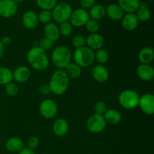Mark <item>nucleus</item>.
I'll return each mask as SVG.
<instances>
[{
    "mask_svg": "<svg viewBox=\"0 0 154 154\" xmlns=\"http://www.w3.org/2000/svg\"><path fill=\"white\" fill-rule=\"evenodd\" d=\"M27 61L34 69L43 71L49 66V59L46 51L39 46H34L27 54Z\"/></svg>",
    "mask_w": 154,
    "mask_h": 154,
    "instance_id": "nucleus-1",
    "label": "nucleus"
},
{
    "mask_svg": "<svg viewBox=\"0 0 154 154\" xmlns=\"http://www.w3.org/2000/svg\"><path fill=\"white\" fill-rule=\"evenodd\" d=\"M69 78L63 69H57L51 75L49 87L51 93L57 96L64 94L69 87Z\"/></svg>",
    "mask_w": 154,
    "mask_h": 154,
    "instance_id": "nucleus-2",
    "label": "nucleus"
},
{
    "mask_svg": "<svg viewBox=\"0 0 154 154\" xmlns=\"http://www.w3.org/2000/svg\"><path fill=\"white\" fill-rule=\"evenodd\" d=\"M70 50L64 45H60L54 50L52 54L53 64L58 69H64L71 63Z\"/></svg>",
    "mask_w": 154,
    "mask_h": 154,
    "instance_id": "nucleus-3",
    "label": "nucleus"
},
{
    "mask_svg": "<svg viewBox=\"0 0 154 154\" xmlns=\"http://www.w3.org/2000/svg\"><path fill=\"white\" fill-rule=\"evenodd\" d=\"M75 63L80 67L85 68L91 66L95 60L94 51L88 47H82L81 48L75 49L73 54Z\"/></svg>",
    "mask_w": 154,
    "mask_h": 154,
    "instance_id": "nucleus-4",
    "label": "nucleus"
},
{
    "mask_svg": "<svg viewBox=\"0 0 154 154\" xmlns=\"http://www.w3.org/2000/svg\"><path fill=\"white\" fill-rule=\"evenodd\" d=\"M72 11V7L69 3L63 2L57 4L52 11V17L54 20L59 23L67 22L71 17Z\"/></svg>",
    "mask_w": 154,
    "mask_h": 154,
    "instance_id": "nucleus-5",
    "label": "nucleus"
},
{
    "mask_svg": "<svg viewBox=\"0 0 154 154\" xmlns=\"http://www.w3.org/2000/svg\"><path fill=\"white\" fill-rule=\"evenodd\" d=\"M140 96L132 90H126L122 92L118 97L120 106L126 109H134L138 106Z\"/></svg>",
    "mask_w": 154,
    "mask_h": 154,
    "instance_id": "nucleus-6",
    "label": "nucleus"
},
{
    "mask_svg": "<svg viewBox=\"0 0 154 154\" xmlns=\"http://www.w3.org/2000/svg\"><path fill=\"white\" fill-rule=\"evenodd\" d=\"M105 126H106V121L103 115L94 114L90 116L87 121V129L92 133H100L105 129Z\"/></svg>",
    "mask_w": 154,
    "mask_h": 154,
    "instance_id": "nucleus-7",
    "label": "nucleus"
},
{
    "mask_svg": "<svg viewBox=\"0 0 154 154\" xmlns=\"http://www.w3.org/2000/svg\"><path fill=\"white\" fill-rule=\"evenodd\" d=\"M40 114L44 118L52 119L57 115L58 112V107L54 100L46 99L42 101L39 106Z\"/></svg>",
    "mask_w": 154,
    "mask_h": 154,
    "instance_id": "nucleus-8",
    "label": "nucleus"
},
{
    "mask_svg": "<svg viewBox=\"0 0 154 154\" xmlns=\"http://www.w3.org/2000/svg\"><path fill=\"white\" fill-rule=\"evenodd\" d=\"M90 19L89 13L84 8H78L73 11L70 17V23L76 27L85 26L86 23Z\"/></svg>",
    "mask_w": 154,
    "mask_h": 154,
    "instance_id": "nucleus-9",
    "label": "nucleus"
},
{
    "mask_svg": "<svg viewBox=\"0 0 154 154\" xmlns=\"http://www.w3.org/2000/svg\"><path fill=\"white\" fill-rule=\"evenodd\" d=\"M17 12V5L13 0H0V17L10 18Z\"/></svg>",
    "mask_w": 154,
    "mask_h": 154,
    "instance_id": "nucleus-10",
    "label": "nucleus"
},
{
    "mask_svg": "<svg viewBox=\"0 0 154 154\" xmlns=\"http://www.w3.org/2000/svg\"><path fill=\"white\" fill-rule=\"evenodd\" d=\"M138 106L141 111L147 115H153L154 113V96L152 93H146L140 97Z\"/></svg>",
    "mask_w": 154,
    "mask_h": 154,
    "instance_id": "nucleus-11",
    "label": "nucleus"
},
{
    "mask_svg": "<svg viewBox=\"0 0 154 154\" xmlns=\"http://www.w3.org/2000/svg\"><path fill=\"white\" fill-rule=\"evenodd\" d=\"M86 44L87 45V47L93 51L94 50L98 51L102 49L105 45V39L102 35L98 33H92L86 39Z\"/></svg>",
    "mask_w": 154,
    "mask_h": 154,
    "instance_id": "nucleus-12",
    "label": "nucleus"
},
{
    "mask_svg": "<svg viewBox=\"0 0 154 154\" xmlns=\"http://www.w3.org/2000/svg\"><path fill=\"white\" fill-rule=\"evenodd\" d=\"M105 14L114 21L121 20L124 16V12L120 8V6L115 3L109 4L105 8Z\"/></svg>",
    "mask_w": 154,
    "mask_h": 154,
    "instance_id": "nucleus-13",
    "label": "nucleus"
},
{
    "mask_svg": "<svg viewBox=\"0 0 154 154\" xmlns=\"http://www.w3.org/2000/svg\"><path fill=\"white\" fill-rule=\"evenodd\" d=\"M136 72L138 78L144 81H150L154 78V69L150 64H140Z\"/></svg>",
    "mask_w": 154,
    "mask_h": 154,
    "instance_id": "nucleus-14",
    "label": "nucleus"
},
{
    "mask_svg": "<svg viewBox=\"0 0 154 154\" xmlns=\"http://www.w3.org/2000/svg\"><path fill=\"white\" fill-rule=\"evenodd\" d=\"M122 26L126 31H133L138 27V21L135 13H126L122 18Z\"/></svg>",
    "mask_w": 154,
    "mask_h": 154,
    "instance_id": "nucleus-15",
    "label": "nucleus"
},
{
    "mask_svg": "<svg viewBox=\"0 0 154 154\" xmlns=\"http://www.w3.org/2000/svg\"><path fill=\"white\" fill-rule=\"evenodd\" d=\"M22 23L27 29H33L38 23V15L32 11H28L22 17Z\"/></svg>",
    "mask_w": 154,
    "mask_h": 154,
    "instance_id": "nucleus-16",
    "label": "nucleus"
},
{
    "mask_svg": "<svg viewBox=\"0 0 154 154\" xmlns=\"http://www.w3.org/2000/svg\"><path fill=\"white\" fill-rule=\"evenodd\" d=\"M52 129L55 135L58 137L64 136L69 131V124L65 119L59 118L54 121Z\"/></svg>",
    "mask_w": 154,
    "mask_h": 154,
    "instance_id": "nucleus-17",
    "label": "nucleus"
},
{
    "mask_svg": "<svg viewBox=\"0 0 154 154\" xmlns=\"http://www.w3.org/2000/svg\"><path fill=\"white\" fill-rule=\"evenodd\" d=\"M92 75H93V78L99 83L105 82L108 81L109 78L108 70L106 67L102 65H98L95 66L92 72Z\"/></svg>",
    "mask_w": 154,
    "mask_h": 154,
    "instance_id": "nucleus-18",
    "label": "nucleus"
},
{
    "mask_svg": "<svg viewBox=\"0 0 154 154\" xmlns=\"http://www.w3.org/2000/svg\"><path fill=\"white\" fill-rule=\"evenodd\" d=\"M44 32L47 38L50 39L53 42L58 40L60 37L59 26L54 23H49L46 24L44 28Z\"/></svg>",
    "mask_w": 154,
    "mask_h": 154,
    "instance_id": "nucleus-19",
    "label": "nucleus"
},
{
    "mask_svg": "<svg viewBox=\"0 0 154 154\" xmlns=\"http://www.w3.org/2000/svg\"><path fill=\"white\" fill-rule=\"evenodd\" d=\"M13 73V80L17 83H24L28 81L30 77V70L26 66H19Z\"/></svg>",
    "mask_w": 154,
    "mask_h": 154,
    "instance_id": "nucleus-20",
    "label": "nucleus"
},
{
    "mask_svg": "<svg viewBox=\"0 0 154 154\" xmlns=\"http://www.w3.org/2000/svg\"><path fill=\"white\" fill-rule=\"evenodd\" d=\"M117 5L123 12L135 13L139 8L140 0H118Z\"/></svg>",
    "mask_w": 154,
    "mask_h": 154,
    "instance_id": "nucleus-21",
    "label": "nucleus"
},
{
    "mask_svg": "<svg viewBox=\"0 0 154 154\" xmlns=\"http://www.w3.org/2000/svg\"><path fill=\"white\" fill-rule=\"evenodd\" d=\"M5 148L11 153H19L23 148V141L17 137H12L5 142Z\"/></svg>",
    "mask_w": 154,
    "mask_h": 154,
    "instance_id": "nucleus-22",
    "label": "nucleus"
},
{
    "mask_svg": "<svg viewBox=\"0 0 154 154\" xmlns=\"http://www.w3.org/2000/svg\"><path fill=\"white\" fill-rule=\"evenodd\" d=\"M154 59V51L150 47H145L140 51L138 60L141 64H150Z\"/></svg>",
    "mask_w": 154,
    "mask_h": 154,
    "instance_id": "nucleus-23",
    "label": "nucleus"
},
{
    "mask_svg": "<svg viewBox=\"0 0 154 154\" xmlns=\"http://www.w3.org/2000/svg\"><path fill=\"white\" fill-rule=\"evenodd\" d=\"M90 9V10L88 13L90 18L91 19L98 21L99 20H102L105 16V7L102 5H94Z\"/></svg>",
    "mask_w": 154,
    "mask_h": 154,
    "instance_id": "nucleus-24",
    "label": "nucleus"
},
{
    "mask_svg": "<svg viewBox=\"0 0 154 154\" xmlns=\"http://www.w3.org/2000/svg\"><path fill=\"white\" fill-rule=\"evenodd\" d=\"M106 123H111V124L115 125L120 123L122 120L121 114L118 111L114 109L107 110L106 112L103 115Z\"/></svg>",
    "mask_w": 154,
    "mask_h": 154,
    "instance_id": "nucleus-25",
    "label": "nucleus"
},
{
    "mask_svg": "<svg viewBox=\"0 0 154 154\" xmlns=\"http://www.w3.org/2000/svg\"><path fill=\"white\" fill-rule=\"evenodd\" d=\"M65 72L69 78H78L81 75V68L76 63H69L65 69Z\"/></svg>",
    "mask_w": 154,
    "mask_h": 154,
    "instance_id": "nucleus-26",
    "label": "nucleus"
},
{
    "mask_svg": "<svg viewBox=\"0 0 154 154\" xmlns=\"http://www.w3.org/2000/svg\"><path fill=\"white\" fill-rule=\"evenodd\" d=\"M13 80V73L9 69L0 67V85H6Z\"/></svg>",
    "mask_w": 154,
    "mask_h": 154,
    "instance_id": "nucleus-27",
    "label": "nucleus"
},
{
    "mask_svg": "<svg viewBox=\"0 0 154 154\" xmlns=\"http://www.w3.org/2000/svg\"><path fill=\"white\" fill-rule=\"evenodd\" d=\"M36 3L42 10L51 11L57 5V0H36Z\"/></svg>",
    "mask_w": 154,
    "mask_h": 154,
    "instance_id": "nucleus-28",
    "label": "nucleus"
},
{
    "mask_svg": "<svg viewBox=\"0 0 154 154\" xmlns=\"http://www.w3.org/2000/svg\"><path fill=\"white\" fill-rule=\"evenodd\" d=\"M136 12L137 13L135 14L138 21L145 22V21L149 20L151 17V12L147 8H139Z\"/></svg>",
    "mask_w": 154,
    "mask_h": 154,
    "instance_id": "nucleus-29",
    "label": "nucleus"
},
{
    "mask_svg": "<svg viewBox=\"0 0 154 154\" xmlns=\"http://www.w3.org/2000/svg\"><path fill=\"white\" fill-rule=\"evenodd\" d=\"M52 18V12L51 11L42 10L38 15V22L42 24H45V25L51 23Z\"/></svg>",
    "mask_w": 154,
    "mask_h": 154,
    "instance_id": "nucleus-30",
    "label": "nucleus"
},
{
    "mask_svg": "<svg viewBox=\"0 0 154 154\" xmlns=\"http://www.w3.org/2000/svg\"><path fill=\"white\" fill-rule=\"evenodd\" d=\"M59 30H60V35L68 37L72 35V32H73V28H72V24L67 21V22L60 23V26H59Z\"/></svg>",
    "mask_w": 154,
    "mask_h": 154,
    "instance_id": "nucleus-31",
    "label": "nucleus"
},
{
    "mask_svg": "<svg viewBox=\"0 0 154 154\" xmlns=\"http://www.w3.org/2000/svg\"><path fill=\"white\" fill-rule=\"evenodd\" d=\"M109 55L108 51L104 49H99L95 53V60L100 64L105 63L108 60Z\"/></svg>",
    "mask_w": 154,
    "mask_h": 154,
    "instance_id": "nucleus-32",
    "label": "nucleus"
},
{
    "mask_svg": "<svg viewBox=\"0 0 154 154\" xmlns=\"http://www.w3.org/2000/svg\"><path fill=\"white\" fill-rule=\"evenodd\" d=\"M86 29L92 33H96L98 32V30L99 29V23L97 20H95L93 19H89V20L85 24Z\"/></svg>",
    "mask_w": 154,
    "mask_h": 154,
    "instance_id": "nucleus-33",
    "label": "nucleus"
},
{
    "mask_svg": "<svg viewBox=\"0 0 154 154\" xmlns=\"http://www.w3.org/2000/svg\"><path fill=\"white\" fill-rule=\"evenodd\" d=\"M5 93L8 96H16L18 93V87L15 84H13L12 82L9 83V84L5 85Z\"/></svg>",
    "mask_w": 154,
    "mask_h": 154,
    "instance_id": "nucleus-34",
    "label": "nucleus"
},
{
    "mask_svg": "<svg viewBox=\"0 0 154 154\" xmlns=\"http://www.w3.org/2000/svg\"><path fill=\"white\" fill-rule=\"evenodd\" d=\"M86 44V39L81 35H77L74 36L72 38V45L75 48H81L82 47H84Z\"/></svg>",
    "mask_w": 154,
    "mask_h": 154,
    "instance_id": "nucleus-35",
    "label": "nucleus"
},
{
    "mask_svg": "<svg viewBox=\"0 0 154 154\" xmlns=\"http://www.w3.org/2000/svg\"><path fill=\"white\" fill-rule=\"evenodd\" d=\"M53 46H54V42L50 39L47 38L46 37L42 38L39 42V47L45 51L51 50L53 48Z\"/></svg>",
    "mask_w": 154,
    "mask_h": 154,
    "instance_id": "nucleus-36",
    "label": "nucleus"
},
{
    "mask_svg": "<svg viewBox=\"0 0 154 154\" xmlns=\"http://www.w3.org/2000/svg\"><path fill=\"white\" fill-rule=\"evenodd\" d=\"M94 110L96 114H99V115H104L106 111L108 110L107 108V105L102 101H100V102H98L96 104L94 107Z\"/></svg>",
    "mask_w": 154,
    "mask_h": 154,
    "instance_id": "nucleus-37",
    "label": "nucleus"
},
{
    "mask_svg": "<svg viewBox=\"0 0 154 154\" xmlns=\"http://www.w3.org/2000/svg\"><path fill=\"white\" fill-rule=\"evenodd\" d=\"M39 145V139L37 136H31L29 138L28 141H27V146L28 148L31 149V150H35L37 148Z\"/></svg>",
    "mask_w": 154,
    "mask_h": 154,
    "instance_id": "nucleus-38",
    "label": "nucleus"
},
{
    "mask_svg": "<svg viewBox=\"0 0 154 154\" xmlns=\"http://www.w3.org/2000/svg\"><path fill=\"white\" fill-rule=\"evenodd\" d=\"M96 0H80V5L81 6V8H84L85 10L89 8H91L96 3Z\"/></svg>",
    "mask_w": 154,
    "mask_h": 154,
    "instance_id": "nucleus-39",
    "label": "nucleus"
},
{
    "mask_svg": "<svg viewBox=\"0 0 154 154\" xmlns=\"http://www.w3.org/2000/svg\"><path fill=\"white\" fill-rule=\"evenodd\" d=\"M39 92L42 93V95H48L51 93V90H50L49 85H47V84H43L39 88Z\"/></svg>",
    "mask_w": 154,
    "mask_h": 154,
    "instance_id": "nucleus-40",
    "label": "nucleus"
},
{
    "mask_svg": "<svg viewBox=\"0 0 154 154\" xmlns=\"http://www.w3.org/2000/svg\"><path fill=\"white\" fill-rule=\"evenodd\" d=\"M0 42H1L2 45L4 47L8 46V45L11 43V38L9 37V36L5 35V36H4V37L2 38Z\"/></svg>",
    "mask_w": 154,
    "mask_h": 154,
    "instance_id": "nucleus-41",
    "label": "nucleus"
},
{
    "mask_svg": "<svg viewBox=\"0 0 154 154\" xmlns=\"http://www.w3.org/2000/svg\"><path fill=\"white\" fill-rule=\"evenodd\" d=\"M18 154H35V152L33 151L31 149L28 148V147H26V148H23L18 153Z\"/></svg>",
    "mask_w": 154,
    "mask_h": 154,
    "instance_id": "nucleus-42",
    "label": "nucleus"
},
{
    "mask_svg": "<svg viewBox=\"0 0 154 154\" xmlns=\"http://www.w3.org/2000/svg\"><path fill=\"white\" fill-rule=\"evenodd\" d=\"M3 55H4V46L0 42V59H2Z\"/></svg>",
    "mask_w": 154,
    "mask_h": 154,
    "instance_id": "nucleus-43",
    "label": "nucleus"
},
{
    "mask_svg": "<svg viewBox=\"0 0 154 154\" xmlns=\"http://www.w3.org/2000/svg\"><path fill=\"white\" fill-rule=\"evenodd\" d=\"M13 1L17 5V4H20V3H22L24 0H13Z\"/></svg>",
    "mask_w": 154,
    "mask_h": 154,
    "instance_id": "nucleus-44",
    "label": "nucleus"
}]
</instances>
